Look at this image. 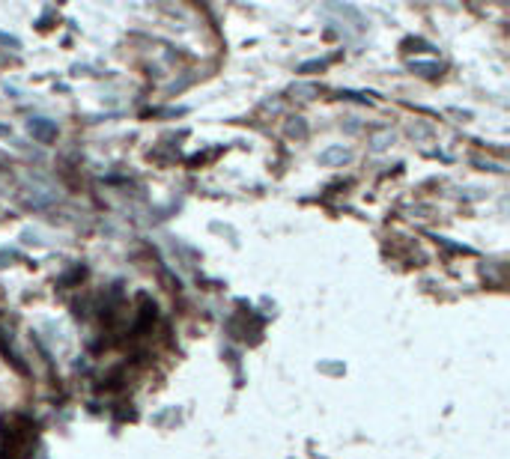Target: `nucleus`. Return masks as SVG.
<instances>
[{"mask_svg":"<svg viewBox=\"0 0 510 459\" xmlns=\"http://www.w3.org/2000/svg\"><path fill=\"white\" fill-rule=\"evenodd\" d=\"M409 69H412V72H421V75H439L442 72V66L439 63H424V60H412Z\"/></svg>","mask_w":510,"mask_h":459,"instance_id":"4","label":"nucleus"},{"mask_svg":"<svg viewBox=\"0 0 510 459\" xmlns=\"http://www.w3.org/2000/svg\"><path fill=\"white\" fill-rule=\"evenodd\" d=\"M27 132L33 135L39 144H51L57 137V125L51 123V119H45V116H30L27 119Z\"/></svg>","mask_w":510,"mask_h":459,"instance_id":"1","label":"nucleus"},{"mask_svg":"<svg viewBox=\"0 0 510 459\" xmlns=\"http://www.w3.org/2000/svg\"><path fill=\"white\" fill-rule=\"evenodd\" d=\"M0 42L9 45V48H22V42H18L15 36H9V33H0Z\"/></svg>","mask_w":510,"mask_h":459,"instance_id":"7","label":"nucleus"},{"mask_svg":"<svg viewBox=\"0 0 510 459\" xmlns=\"http://www.w3.org/2000/svg\"><path fill=\"white\" fill-rule=\"evenodd\" d=\"M325 66H328V60H311V63H302V66H298V72H302V75H307V72H316V69H319V72H323Z\"/></svg>","mask_w":510,"mask_h":459,"instance_id":"6","label":"nucleus"},{"mask_svg":"<svg viewBox=\"0 0 510 459\" xmlns=\"http://www.w3.org/2000/svg\"><path fill=\"white\" fill-rule=\"evenodd\" d=\"M349 158H352V153H349L346 146H328V149H323V153H319V164L334 167V164H346Z\"/></svg>","mask_w":510,"mask_h":459,"instance_id":"2","label":"nucleus"},{"mask_svg":"<svg viewBox=\"0 0 510 459\" xmlns=\"http://www.w3.org/2000/svg\"><path fill=\"white\" fill-rule=\"evenodd\" d=\"M391 144H394V132H391V128H385V132H376L373 137H370V149H373V153H385Z\"/></svg>","mask_w":510,"mask_h":459,"instance_id":"3","label":"nucleus"},{"mask_svg":"<svg viewBox=\"0 0 510 459\" xmlns=\"http://www.w3.org/2000/svg\"><path fill=\"white\" fill-rule=\"evenodd\" d=\"M287 132L293 135V137H307V125H305V119H302V116H293V123L287 125Z\"/></svg>","mask_w":510,"mask_h":459,"instance_id":"5","label":"nucleus"}]
</instances>
